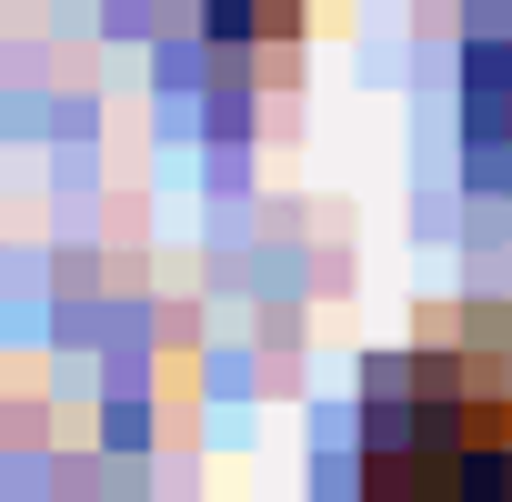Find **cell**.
Instances as JSON below:
<instances>
[{
    "label": "cell",
    "mask_w": 512,
    "mask_h": 502,
    "mask_svg": "<svg viewBox=\"0 0 512 502\" xmlns=\"http://www.w3.org/2000/svg\"><path fill=\"white\" fill-rule=\"evenodd\" d=\"M362 482L372 492H482L512 502V392L492 382H442L422 402H382L362 432Z\"/></svg>",
    "instance_id": "6da1fadb"
},
{
    "label": "cell",
    "mask_w": 512,
    "mask_h": 502,
    "mask_svg": "<svg viewBox=\"0 0 512 502\" xmlns=\"http://www.w3.org/2000/svg\"><path fill=\"white\" fill-rule=\"evenodd\" d=\"M472 151L502 171L512 161V11H502V31L472 51Z\"/></svg>",
    "instance_id": "7a4b0ae2"
},
{
    "label": "cell",
    "mask_w": 512,
    "mask_h": 502,
    "mask_svg": "<svg viewBox=\"0 0 512 502\" xmlns=\"http://www.w3.org/2000/svg\"><path fill=\"white\" fill-rule=\"evenodd\" d=\"M211 21H221V31H292L302 0H211Z\"/></svg>",
    "instance_id": "3957f363"
}]
</instances>
